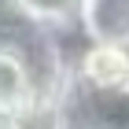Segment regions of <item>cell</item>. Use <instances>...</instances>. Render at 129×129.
<instances>
[{
  "instance_id": "1",
  "label": "cell",
  "mask_w": 129,
  "mask_h": 129,
  "mask_svg": "<svg viewBox=\"0 0 129 129\" xmlns=\"http://www.w3.org/2000/svg\"><path fill=\"white\" fill-rule=\"evenodd\" d=\"M37 100H44V96H41L30 59L15 44H0V114L11 122L19 114H26Z\"/></svg>"
},
{
  "instance_id": "2",
  "label": "cell",
  "mask_w": 129,
  "mask_h": 129,
  "mask_svg": "<svg viewBox=\"0 0 129 129\" xmlns=\"http://www.w3.org/2000/svg\"><path fill=\"white\" fill-rule=\"evenodd\" d=\"M74 78L89 89H122L129 78V48L125 44H103L89 41L74 59Z\"/></svg>"
},
{
  "instance_id": "3",
  "label": "cell",
  "mask_w": 129,
  "mask_h": 129,
  "mask_svg": "<svg viewBox=\"0 0 129 129\" xmlns=\"http://www.w3.org/2000/svg\"><path fill=\"white\" fill-rule=\"evenodd\" d=\"M78 22L89 41L129 48V0H81Z\"/></svg>"
},
{
  "instance_id": "4",
  "label": "cell",
  "mask_w": 129,
  "mask_h": 129,
  "mask_svg": "<svg viewBox=\"0 0 129 129\" xmlns=\"http://www.w3.org/2000/svg\"><path fill=\"white\" fill-rule=\"evenodd\" d=\"M19 8L26 11L37 26H44V30H52V33L81 26V22H78L81 0H19Z\"/></svg>"
},
{
  "instance_id": "5",
  "label": "cell",
  "mask_w": 129,
  "mask_h": 129,
  "mask_svg": "<svg viewBox=\"0 0 129 129\" xmlns=\"http://www.w3.org/2000/svg\"><path fill=\"white\" fill-rule=\"evenodd\" d=\"M4 125H8V118H4V114H0V129H4Z\"/></svg>"
},
{
  "instance_id": "6",
  "label": "cell",
  "mask_w": 129,
  "mask_h": 129,
  "mask_svg": "<svg viewBox=\"0 0 129 129\" xmlns=\"http://www.w3.org/2000/svg\"><path fill=\"white\" fill-rule=\"evenodd\" d=\"M122 89H125V92H129V78H125V85H122Z\"/></svg>"
},
{
  "instance_id": "7",
  "label": "cell",
  "mask_w": 129,
  "mask_h": 129,
  "mask_svg": "<svg viewBox=\"0 0 129 129\" xmlns=\"http://www.w3.org/2000/svg\"><path fill=\"white\" fill-rule=\"evenodd\" d=\"M4 129H15V125H11V122H8V125H4Z\"/></svg>"
}]
</instances>
